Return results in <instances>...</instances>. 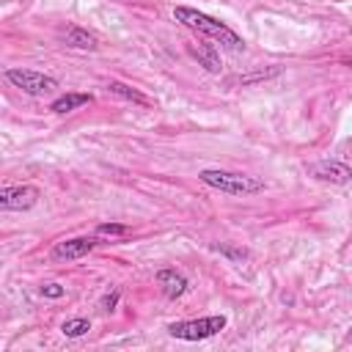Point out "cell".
I'll use <instances>...</instances> for the list:
<instances>
[{
  "label": "cell",
  "instance_id": "cell-1",
  "mask_svg": "<svg viewBox=\"0 0 352 352\" xmlns=\"http://www.w3.org/2000/svg\"><path fill=\"white\" fill-rule=\"evenodd\" d=\"M173 16H176V22H182L184 28H190L192 33H198V36H204V38H209V41H214V44L231 50V52H242V50H245V38H242L239 33H234L226 22L209 16V14L198 11V8L176 6V8H173Z\"/></svg>",
  "mask_w": 352,
  "mask_h": 352
},
{
  "label": "cell",
  "instance_id": "cell-2",
  "mask_svg": "<svg viewBox=\"0 0 352 352\" xmlns=\"http://www.w3.org/2000/svg\"><path fill=\"white\" fill-rule=\"evenodd\" d=\"M198 179L206 187L220 190V192H228V195H250V192H261L264 190V182L261 179L248 176V173L220 170V168H206V170L198 173Z\"/></svg>",
  "mask_w": 352,
  "mask_h": 352
},
{
  "label": "cell",
  "instance_id": "cell-3",
  "mask_svg": "<svg viewBox=\"0 0 352 352\" xmlns=\"http://www.w3.org/2000/svg\"><path fill=\"white\" fill-rule=\"evenodd\" d=\"M226 316L223 314H212V316H201V319H187V322H173L168 324V333L179 341H204L212 338L217 333L226 330Z\"/></svg>",
  "mask_w": 352,
  "mask_h": 352
},
{
  "label": "cell",
  "instance_id": "cell-4",
  "mask_svg": "<svg viewBox=\"0 0 352 352\" xmlns=\"http://www.w3.org/2000/svg\"><path fill=\"white\" fill-rule=\"evenodd\" d=\"M6 80L11 85H16L19 91L30 94V96H44L50 91L58 88V80L50 77V74H41V72H33V69H6Z\"/></svg>",
  "mask_w": 352,
  "mask_h": 352
},
{
  "label": "cell",
  "instance_id": "cell-5",
  "mask_svg": "<svg viewBox=\"0 0 352 352\" xmlns=\"http://www.w3.org/2000/svg\"><path fill=\"white\" fill-rule=\"evenodd\" d=\"M38 187L33 184H16V187H3L0 190V209L3 212H28L38 204Z\"/></svg>",
  "mask_w": 352,
  "mask_h": 352
},
{
  "label": "cell",
  "instance_id": "cell-6",
  "mask_svg": "<svg viewBox=\"0 0 352 352\" xmlns=\"http://www.w3.org/2000/svg\"><path fill=\"white\" fill-rule=\"evenodd\" d=\"M308 173L319 182H330V184H346L352 179V168L346 162H338V160H322V162H314L308 168Z\"/></svg>",
  "mask_w": 352,
  "mask_h": 352
},
{
  "label": "cell",
  "instance_id": "cell-7",
  "mask_svg": "<svg viewBox=\"0 0 352 352\" xmlns=\"http://www.w3.org/2000/svg\"><path fill=\"white\" fill-rule=\"evenodd\" d=\"M96 248L94 236H72V239H60L52 245V258L58 261H72V258H82Z\"/></svg>",
  "mask_w": 352,
  "mask_h": 352
},
{
  "label": "cell",
  "instance_id": "cell-8",
  "mask_svg": "<svg viewBox=\"0 0 352 352\" xmlns=\"http://www.w3.org/2000/svg\"><path fill=\"white\" fill-rule=\"evenodd\" d=\"M157 286L162 289V294L168 300H176V297H182L187 292V278L182 272H176V270H160L157 272Z\"/></svg>",
  "mask_w": 352,
  "mask_h": 352
},
{
  "label": "cell",
  "instance_id": "cell-9",
  "mask_svg": "<svg viewBox=\"0 0 352 352\" xmlns=\"http://www.w3.org/2000/svg\"><path fill=\"white\" fill-rule=\"evenodd\" d=\"M63 41H66V47H72V50H88V52H94V50L99 47V44H96V36L88 33V30H82V28H77V25L66 28Z\"/></svg>",
  "mask_w": 352,
  "mask_h": 352
},
{
  "label": "cell",
  "instance_id": "cell-10",
  "mask_svg": "<svg viewBox=\"0 0 352 352\" xmlns=\"http://www.w3.org/2000/svg\"><path fill=\"white\" fill-rule=\"evenodd\" d=\"M91 102H94L91 94H63V96H58V99L50 104V110L58 113V116H63V113H72V110H77V107H82V104H91Z\"/></svg>",
  "mask_w": 352,
  "mask_h": 352
},
{
  "label": "cell",
  "instance_id": "cell-11",
  "mask_svg": "<svg viewBox=\"0 0 352 352\" xmlns=\"http://www.w3.org/2000/svg\"><path fill=\"white\" fill-rule=\"evenodd\" d=\"M107 88H110V94H116V96H121V99H126V102H132V104H143V107H148V104H151V99H148V96H143L138 88H132V85H126V82L110 80V82H107Z\"/></svg>",
  "mask_w": 352,
  "mask_h": 352
},
{
  "label": "cell",
  "instance_id": "cell-12",
  "mask_svg": "<svg viewBox=\"0 0 352 352\" xmlns=\"http://www.w3.org/2000/svg\"><path fill=\"white\" fill-rule=\"evenodd\" d=\"M195 55H198V60L204 63L206 72H220V58H217V52H214L212 44H198Z\"/></svg>",
  "mask_w": 352,
  "mask_h": 352
},
{
  "label": "cell",
  "instance_id": "cell-13",
  "mask_svg": "<svg viewBox=\"0 0 352 352\" xmlns=\"http://www.w3.org/2000/svg\"><path fill=\"white\" fill-rule=\"evenodd\" d=\"M91 330V322L88 319H66L63 324H60V333L66 336V338H80V336H85Z\"/></svg>",
  "mask_w": 352,
  "mask_h": 352
},
{
  "label": "cell",
  "instance_id": "cell-14",
  "mask_svg": "<svg viewBox=\"0 0 352 352\" xmlns=\"http://www.w3.org/2000/svg\"><path fill=\"white\" fill-rule=\"evenodd\" d=\"M132 228L126 223H99L96 226V236H126Z\"/></svg>",
  "mask_w": 352,
  "mask_h": 352
},
{
  "label": "cell",
  "instance_id": "cell-15",
  "mask_svg": "<svg viewBox=\"0 0 352 352\" xmlns=\"http://www.w3.org/2000/svg\"><path fill=\"white\" fill-rule=\"evenodd\" d=\"M118 297H121V292H118V289H110V292H104V294H102V300H99V308H102L104 314L116 311V305H118Z\"/></svg>",
  "mask_w": 352,
  "mask_h": 352
},
{
  "label": "cell",
  "instance_id": "cell-16",
  "mask_svg": "<svg viewBox=\"0 0 352 352\" xmlns=\"http://www.w3.org/2000/svg\"><path fill=\"white\" fill-rule=\"evenodd\" d=\"M41 294H44V297H52V300H55V297H63V286H60V283H44V286H41Z\"/></svg>",
  "mask_w": 352,
  "mask_h": 352
},
{
  "label": "cell",
  "instance_id": "cell-17",
  "mask_svg": "<svg viewBox=\"0 0 352 352\" xmlns=\"http://www.w3.org/2000/svg\"><path fill=\"white\" fill-rule=\"evenodd\" d=\"M346 344H352V327H349V333H346Z\"/></svg>",
  "mask_w": 352,
  "mask_h": 352
},
{
  "label": "cell",
  "instance_id": "cell-18",
  "mask_svg": "<svg viewBox=\"0 0 352 352\" xmlns=\"http://www.w3.org/2000/svg\"><path fill=\"white\" fill-rule=\"evenodd\" d=\"M344 63H346V66H352V58H346V60H344Z\"/></svg>",
  "mask_w": 352,
  "mask_h": 352
}]
</instances>
